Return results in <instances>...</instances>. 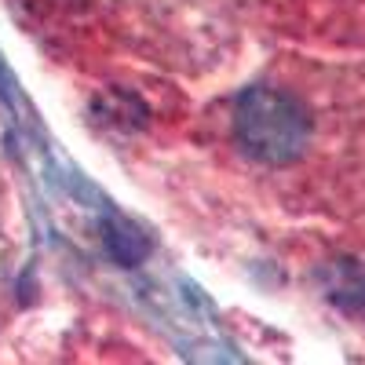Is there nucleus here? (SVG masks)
<instances>
[{"label":"nucleus","mask_w":365,"mask_h":365,"mask_svg":"<svg viewBox=\"0 0 365 365\" xmlns=\"http://www.w3.org/2000/svg\"><path fill=\"white\" fill-rule=\"evenodd\" d=\"M234 139L259 165H292L311 143V113L278 88H249L234 106Z\"/></svg>","instance_id":"1"},{"label":"nucleus","mask_w":365,"mask_h":365,"mask_svg":"<svg viewBox=\"0 0 365 365\" xmlns=\"http://www.w3.org/2000/svg\"><path fill=\"white\" fill-rule=\"evenodd\" d=\"M325 289H329V299L347 311L365 307V267L354 259H332L325 270Z\"/></svg>","instance_id":"2"}]
</instances>
